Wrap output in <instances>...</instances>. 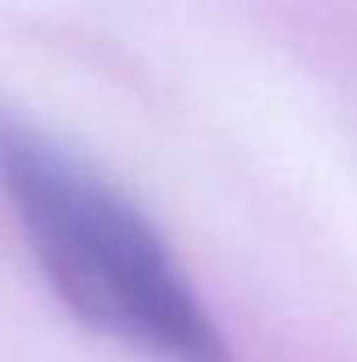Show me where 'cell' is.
Instances as JSON below:
<instances>
[{
  "label": "cell",
  "instance_id": "cell-1",
  "mask_svg": "<svg viewBox=\"0 0 357 362\" xmlns=\"http://www.w3.org/2000/svg\"><path fill=\"white\" fill-rule=\"evenodd\" d=\"M0 189L38 270L80 325L147 362H236L143 211L4 114Z\"/></svg>",
  "mask_w": 357,
  "mask_h": 362
}]
</instances>
